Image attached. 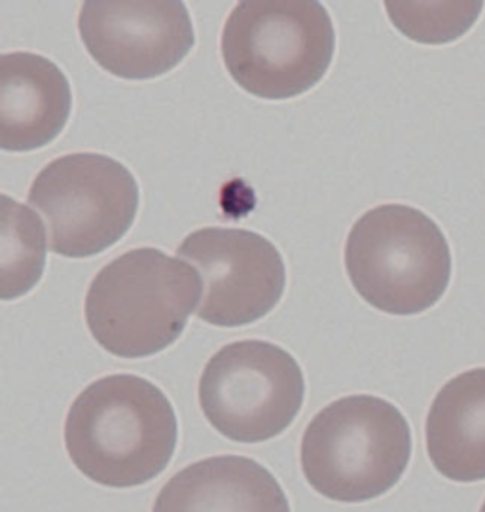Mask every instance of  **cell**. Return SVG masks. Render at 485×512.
<instances>
[{"instance_id": "3", "label": "cell", "mask_w": 485, "mask_h": 512, "mask_svg": "<svg viewBox=\"0 0 485 512\" xmlns=\"http://www.w3.org/2000/svg\"><path fill=\"white\" fill-rule=\"evenodd\" d=\"M412 458V429L395 404L351 395L309 421L302 439V471L319 494L362 503L387 494Z\"/></svg>"}, {"instance_id": "7", "label": "cell", "mask_w": 485, "mask_h": 512, "mask_svg": "<svg viewBox=\"0 0 485 512\" xmlns=\"http://www.w3.org/2000/svg\"><path fill=\"white\" fill-rule=\"evenodd\" d=\"M306 397L298 361L264 340L218 349L199 378V406L220 435L235 442H266L296 420Z\"/></svg>"}, {"instance_id": "5", "label": "cell", "mask_w": 485, "mask_h": 512, "mask_svg": "<svg viewBox=\"0 0 485 512\" xmlns=\"http://www.w3.org/2000/svg\"><path fill=\"white\" fill-rule=\"evenodd\" d=\"M345 268L355 291L372 308L417 315L448 291L450 245L423 211L387 203L353 224L345 243Z\"/></svg>"}, {"instance_id": "1", "label": "cell", "mask_w": 485, "mask_h": 512, "mask_svg": "<svg viewBox=\"0 0 485 512\" xmlns=\"http://www.w3.org/2000/svg\"><path fill=\"white\" fill-rule=\"evenodd\" d=\"M177 439L171 401L158 385L133 374H112L88 385L65 421L72 463L108 488H133L162 475Z\"/></svg>"}, {"instance_id": "2", "label": "cell", "mask_w": 485, "mask_h": 512, "mask_svg": "<svg viewBox=\"0 0 485 512\" xmlns=\"http://www.w3.org/2000/svg\"><path fill=\"white\" fill-rule=\"evenodd\" d=\"M201 291L198 272L180 258L154 247L133 249L91 281L86 323L108 353L122 359L150 357L179 340Z\"/></svg>"}, {"instance_id": "13", "label": "cell", "mask_w": 485, "mask_h": 512, "mask_svg": "<svg viewBox=\"0 0 485 512\" xmlns=\"http://www.w3.org/2000/svg\"><path fill=\"white\" fill-rule=\"evenodd\" d=\"M0 202V296L14 300L40 281L46 264V236L31 209L6 194Z\"/></svg>"}, {"instance_id": "11", "label": "cell", "mask_w": 485, "mask_h": 512, "mask_svg": "<svg viewBox=\"0 0 485 512\" xmlns=\"http://www.w3.org/2000/svg\"><path fill=\"white\" fill-rule=\"evenodd\" d=\"M152 512H290V505L277 478L258 461L216 456L171 476Z\"/></svg>"}, {"instance_id": "6", "label": "cell", "mask_w": 485, "mask_h": 512, "mask_svg": "<svg viewBox=\"0 0 485 512\" xmlns=\"http://www.w3.org/2000/svg\"><path fill=\"white\" fill-rule=\"evenodd\" d=\"M27 200L46 220L55 255L88 258L129 232L139 211V186L126 165L82 152L46 165Z\"/></svg>"}, {"instance_id": "4", "label": "cell", "mask_w": 485, "mask_h": 512, "mask_svg": "<svg viewBox=\"0 0 485 512\" xmlns=\"http://www.w3.org/2000/svg\"><path fill=\"white\" fill-rule=\"evenodd\" d=\"M220 50L245 92L283 101L323 80L334 59L336 33L321 2L247 0L226 21Z\"/></svg>"}, {"instance_id": "8", "label": "cell", "mask_w": 485, "mask_h": 512, "mask_svg": "<svg viewBox=\"0 0 485 512\" xmlns=\"http://www.w3.org/2000/svg\"><path fill=\"white\" fill-rule=\"evenodd\" d=\"M203 281L198 317L215 327H243L266 317L281 300L287 268L270 239L239 228H203L182 241Z\"/></svg>"}, {"instance_id": "15", "label": "cell", "mask_w": 485, "mask_h": 512, "mask_svg": "<svg viewBox=\"0 0 485 512\" xmlns=\"http://www.w3.org/2000/svg\"><path fill=\"white\" fill-rule=\"evenodd\" d=\"M480 512H485V501H484V505H482V511Z\"/></svg>"}, {"instance_id": "10", "label": "cell", "mask_w": 485, "mask_h": 512, "mask_svg": "<svg viewBox=\"0 0 485 512\" xmlns=\"http://www.w3.org/2000/svg\"><path fill=\"white\" fill-rule=\"evenodd\" d=\"M71 84L54 61L29 52L0 57V147L29 152L46 147L71 116Z\"/></svg>"}, {"instance_id": "14", "label": "cell", "mask_w": 485, "mask_h": 512, "mask_svg": "<svg viewBox=\"0 0 485 512\" xmlns=\"http://www.w3.org/2000/svg\"><path fill=\"white\" fill-rule=\"evenodd\" d=\"M396 29L421 44H448L480 18L484 2H387Z\"/></svg>"}, {"instance_id": "12", "label": "cell", "mask_w": 485, "mask_h": 512, "mask_svg": "<svg viewBox=\"0 0 485 512\" xmlns=\"http://www.w3.org/2000/svg\"><path fill=\"white\" fill-rule=\"evenodd\" d=\"M425 431L440 475L463 484L485 480V366L457 374L438 391Z\"/></svg>"}, {"instance_id": "9", "label": "cell", "mask_w": 485, "mask_h": 512, "mask_svg": "<svg viewBox=\"0 0 485 512\" xmlns=\"http://www.w3.org/2000/svg\"><path fill=\"white\" fill-rule=\"evenodd\" d=\"M78 31L93 61L126 80L173 71L196 42L188 8L179 0H88Z\"/></svg>"}]
</instances>
